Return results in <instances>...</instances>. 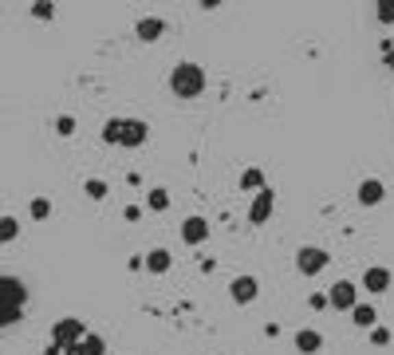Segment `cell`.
I'll return each instance as SVG.
<instances>
[{
    "label": "cell",
    "mask_w": 394,
    "mask_h": 355,
    "mask_svg": "<svg viewBox=\"0 0 394 355\" xmlns=\"http://www.w3.org/2000/svg\"><path fill=\"white\" fill-rule=\"evenodd\" d=\"M24 308H28V284L20 276L0 273V332L12 328L24 316Z\"/></svg>",
    "instance_id": "obj_1"
},
{
    "label": "cell",
    "mask_w": 394,
    "mask_h": 355,
    "mask_svg": "<svg viewBox=\"0 0 394 355\" xmlns=\"http://www.w3.org/2000/svg\"><path fill=\"white\" fill-rule=\"evenodd\" d=\"M170 91L173 99H197L209 87V75H205V67L201 64H193V60H182V64H173L170 67Z\"/></svg>",
    "instance_id": "obj_2"
},
{
    "label": "cell",
    "mask_w": 394,
    "mask_h": 355,
    "mask_svg": "<svg viewBox=\"0 0 394 355\" xmlns=\"http://www.w3.org/2000/svg\"><path fill=\"white\" fill-rule=\"evenodd\" d=\"M328 265H331V253L328 249H319V245H304V249L296 253V273L299 276H319Z\"/></svg>",
    "instance_id": "obj_3"
},
{
    "label": "cell",
    "mask_w": 394,
    "mask_h": 355,
    "mask_svg": "<svg viewBox=\"0 0 394 355\" xmlns=\"http://www.w3.org/2000/svg\"><path fill=\"white\" fill-rule=\"evenodd\" d=\"M391 284H394V273L386 269V265H367V269H362V276H359V292L367 289L371 296L391 292Z\"/></svg>",
    "instance_id": "obj_4"
},
{
    "label": "cell",
    "mask_w": 394,
    "mask_h": 355,
    "mask_svg": "<svg viewBox=\"0 0 394 355\" xmlns=\"http://www.w3.org/2000/svg\"><path fill=\"white\" fill-rule=\"evenodd\" d=\"M359 304V284L355 280H335L328 289V308L335 312H351V308Z\"/></svg>",
    "instance_id": "obj_5"
},
{
    "label": "cell",
    "mask_w": 394,
    "mask_h": 355,
    "mask_svg": "<svg viewBox=\"0 0 394 355\" xmlns=\"http://www.w3.org/2000/svg\"><path fill=\"white\" fill-rule=\"evenodd\" d=\"M83 336H87V323L75 320V316H63V320L56 323V328H51V339H56L60 347H67V352H71V347H75V343H79Z\"/></svg>",
    "instance_id": "obj_6"
},
{
    "label": "cell",
    "mask_w": 394,
    "mask_h": 355,
    "mask_svg": "<svg viewBox=\"0 0 394 355\" xmlns=\"http://www.w3.org/2000/svg\"><path fill=\"white\" fill-rule=\"evenodd\" d=\"M256 296H260V280H256V276L245 273V276H233V280H229V300H233V304L249 308Z\"/></svg>",
    "instance_id": "obj_7"
},
{
    "label": "cell",
    "mask_w": 394,
    "mask_h": 355,
    "mask_svg": "<svg viewBox=\"0 0 394 355\" xmlns=\"http://www.w3.org/2000/svg\"><path fill=\"white\" fill-rule=\"evenodd\" d=\"M177 233H182V241H186V245H193V249H197V245L209 241V217H201V213H189L186 221L177 225Z\"/></svg>",
    "instance_id": "obj_8"
},
{
    "label": "cell",
    "mask_w": 394,
    "mask_h": 355,
    "mask_svg": "<svg viewBox=\"0 0 394 355\" xmlns=\"http://www.w3.org/2000/svg\"><path fill=\"white\" fill-rule=\"evenodd\" d=\"M272 210H276V194H272V186H264V190H256V194H252L249 221H252V225H264L268 217H272Z\"/></svg>",
    "instance_id": "obj_9"
},
{
    "label": "cell",
    "mask_w": 394,
    "mask_h": 355,
    "mask_svg": "<svg viewBox=\"0 0 394 355\" xmlns=\"http://www.w3.org/2000/svg\"><path fill=\"white\" fill-rule=\"evenodd\" d=\"M146 138H150V127H146L142 119H123L119 146H126V150H138V146H146Z\"/></svg>",
    "instance_id": "obj_10"
},
{
    "label": "cell",
    "mask_w": 394,
    "mask_h": 355,
    "mask_svg": "<svg viewBox=\"0 0 394 355\" xmlns=\"http://www.w3.org/2000/svg\"><path fill=\"white\" fill-rule=\"evenodd\" d=\"M355 197H359V206H382L386 182H382V178H362L359 186H355Z\"/></svg>",
    "instance_id": "obj_11"
},
{
    "label": "cell",
    "mask_w": 394,
    "mask_h": 355,
    "mask_svg": "<svg viewBox=\"0 0 394 355\" xmlns=\"http://www.w3.org/2000/svg\"><path fill=\"white\" fill-rule=\"evenodd\" d=\"M142 269H146V273H154V276L170 273V269H173V253L158 245V249H150V253H142Z\"/></svg>",
    "instance_id": "obj_12"
},
{
    "label": "cell",
    "mask_w": 394,
    "mask_h": 355,
    "mask_svg": "<svg viewBox=\"0 0 394 355\" xmlns=\"http://www.w3.org/2000/svg\"><path fill=\"white\" fill-rule=\"evenodd\" d=\"M134 32H138L142 44H154V40L166 36V20H162V16H142L138 24H134Z\"/></svg>",
    "instance_id": "obj_13"
},
{
    "label": "cell",
    "mask_w": 394,
    "mask_h": 355,
    "mask_svg": "<svg viewBox=\"0 0 394 355\" xmlns=\"http://www.w3.org/2000/svg\"><path fill=\"white\" fill-rule=\"evenodd\" d=\"M292 343H296V352H299V355H315V352H323V336H319L315 328H299L296 336H292Z\"/></svg>",
    "instance_id": "obj_14"
},
{
    "label": "cell",
    "mask_w": 394,
    "mask_h": 355,
    "mask_svg": "<svg viewBox=\"0 0 394 355\" xmlns=\"http://www.w3.org/2000/svg\"><path fill=\"white\" fill-rule=\"evenodd\" d=\"M351 323H355V328H362V332H371V328L378 323V308L375 304H362V300H359V304L351 308Z\"/></svg>",
    "instance_id": "obj_15"
},
{
    "label": "cell",
    "mask_w": 394,
    "mask_h": 355,
    "mask_svg": "<svg viewBox=\"0 0 394 355\" xmlns=\"http://www.w3.org/2000/svg\"><path fill=\"white\" fill-rule=\"evenodd\" d=\"M71 352H75V355H103V352H107V339H103V336H95V332H87V336L79 339V343L71 347Z\"/></svg>",
    "instance_id": "obj_16"
},
{
    "label": "cell",
    "mask_w": 394,
    "mask_h": 355,
    "mask_svg": "<svg viewBox=\"0 0 394 355\" xmlns=\"http://www.w3.org/2000/svg\"><path fill=\"white\" fill-rule=\"evenodd\" d=\"M146 210H150V213H166V210H170V190H162V186L146 190Z\"/></svg>",
    "instance_id": "obj_17"
},
{
    "label": "cell",
    "mask_w": 394,
    "mask_h": 355,
    "mask_svg": "<svg viewBox=\"0 0 394 355\" xmlns=\"http://www.w3.org/2000/svg\"><path fill=\"white\" fill-rule=\"evenodd\" d=\"M83 194L91 197V201H107L110 182H107V178H87V182H83Z\"/></svg>",
    "instance_id": "obj_18"
},
{
    "label": "cell",
    "mask_w": 394,
    "mask_h": 355,
    "mask_svg": "<svg viewBox=\"0 0 394 355\" xmlns=\"http://www.w3.org/2000/svg\"><path fill=\"white\" fill-rule=\"evenodd\" d=\"M28 217H32V221H47V217H51V197H44V194L32 197V201H28Z\"/></svg>",
    "instance_id": "obj_19"
},
{
    "label": "cell",
    "mask_w": 394,
    "mask_h": 355,
    "mask_svg": "<svg viewBox=\"0 0 394 355\" xmlns=\"http://www.w3.org/2000/svg\"><path fill=\"white\" fill-rule=\"evenodd\" d=\"M16 237H20V221H16L12 213H4L0 217V245H12Z\"/></svg>",
    "instance_id": "obj_20"
},
{
    "label": "cell",
    "mask_w": 394,
    "mask_h": 355,
    "mask_svg": "<svg viewBox=\"0 0 394 355\" xmlns=\"http://www.w3.org/2000/svg\"><path fill=\"white\" fill-rule=\"evenodd\" d=\"M241 190H264V174H260V166H249L245 174H241Z\"/></svg>",
    "instance_id": "obj_21"
},
{
    "label": "cell",
    "mask_w": 394,
    "mask_h": 355,
    "mask_svg": "<svg viewBox=\"0 0 394 355\" xmlns=\"http://www.w3.org/2000/svg\"><path fill=\"white\" fill-rule=\"evenodd\" d=\"M75 114H60V119H56V134H60V138H71V134H75Z\"/></svg>",
    "instance_id": "obj_22"
},
{
    "label": "cell",
    "mask_w": 394,
    "mask_h": 355,
    "mask_svg": "<svg viewBox=\"0 0 394 355\" xmlns=\"http://www.w3.org/2000/svg\"><path fill=\"white\" fill-rule=\"evenodd\" d=\"M367 339H371L375 347H386V343H391V328H382V323H375V328L367 332Z\"/></svg>",
    "instance_id": "obj_23"
},
{
    "label": "cell",
    "mask_w": 394,
    "mask_h": 355,
    "mask_svg": "<svg viewBox=\"0 0 394 355\" xmlns=\"http://www.w3.org/2000/svg\"><path fill=\"white\" fill-rule=\"evenodd\" d=\"M119 130H123V119H107L103 123V143H119Z\"/></svg>",
    "instance_id": "obj_24"
},
{
    "label": "cell",
    "mask_w": 394,
    "mask_h": 355,
    "mask_svg": "<svg viewBox=\"0 0 394 355\" xmlns=\"http://www.w3.org/2000/svg\"><path fill=\"white\" fill-rule=\"evenodd\" d=\"M375 16L382 20V24H394V0H382V4L375 8Z\"/></svg>",
    "instance_id": "obj_25"
},
{
    "label": "cell",
    "mask_w": 394,
    "mask_h": 355,
    "mask_svg": "<svg viewBox=\"0 0 394 355\" xmlns=\"http://www.w3.org/2000/svg\"><path fill=\"white\" fill-rule=\"evenodd\" d=\"M32 16L36 20H56V4H32Z\"/></svg>",
    "instance_id": "obj_26"
},
{
    "label": "cell",
    "mask_w": 394,
    "mask_h": 355,
    "mask_svg": "<svg viewBox=\"0 0 394 355\" xmlns=\"http://www.w3.org/2000/svg\"><path fill=\"white\" fill-rule=\"evenodd\" d=\"M308 304H312V308H328V292H312V296H308Z\"/></svg>",
    "instance_id": "obj_27"
},
{
    "label": "cell",
    "mask_w": 394,
    "mask_h": 355,
    "mask_svg": "<svg viewBox=\"0 0 394 355\" xmlns=\"http://www.w3.org/2000/svg\"><path fill=\"white\" fill-rule=\"evenodd\" d=\"M123 217H126V221H142V206H126Z\"/></svg>",
    "instance_id": "obj_28"
}]
</instances>
